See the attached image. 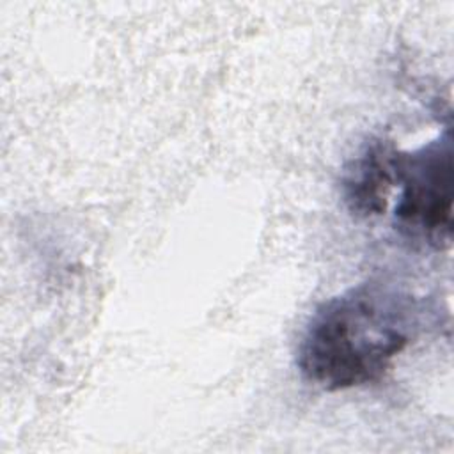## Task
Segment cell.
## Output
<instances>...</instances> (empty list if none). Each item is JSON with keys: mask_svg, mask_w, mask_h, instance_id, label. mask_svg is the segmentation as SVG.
Segmentation results:
<instances>
[{"mask_svg": "<svg viewBox=\"0 0 454 454\" xmlns=\"http://www.w3.org/2000/svg\"><path fill=\"white\" fill-rule=\"evenodd\" d=\"M394 227L413 243L443 250L452 241V135L440 137L415 151H397Z\"/></svg>", "mask_w": 454, "mask_h": 454, "instance_id": "cell-2", "label": "cell"}, {"mask_svg": "<svg viewBox=\"0 0 454 454\" xmlns=\"http://www.w3.org/2000/svg\"><path fill=\"white\" fill-rule=\"evenodd\" d=\"M420 301L403 289L369 280L323 301L296 351L301 378L337 392L378 381L422 326Z\"/></svg>", "mask_w": 454, "mask_h": 454, "instance_id": "cell-1", "label": "cell"}, {"mask_svg": "<svg viewBox=\"0 0 454 454\" xmlns=\"http://www.w3.org/2000/svg\"><path fill=\"white\" fill-rule=\"evenodd\" d=\"M392 142L371 138L346 165L340 190L346 207L358 218L385 213L388 195L395 186V156Z\"/></svg>", "mask_w": 454, "mask_h": 454, "instance_id": "cell-3", "label": "cell"}]
</instances>
